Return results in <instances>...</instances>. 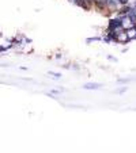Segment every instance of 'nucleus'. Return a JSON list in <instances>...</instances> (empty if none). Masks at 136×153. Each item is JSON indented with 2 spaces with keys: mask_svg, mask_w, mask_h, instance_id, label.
I'll list each match as a JSON object with an SVG mask.
<instances>
[{
  "mask_svg": "<svg viewBox=\"0 0 136 153\" xmlns=\"http://www.w3.org/2000/svg\"><path fill=\"white\" fill-rule=\"evenodd\" d=\"M106 30H109V31H114L116 33V35L119 34V33L124 31V27H122V20H121V16H119V15H114V16H110L109 20H107V27Z\"/></svg>",
  "mask_w": 136,
  "mask_h": 153,
  "instance_id": "f257e3e1",
  "label": "nucleus"
},
{
  "mask_svg": "<svg viewBox=\"0 0 136 153\" xmlns=\"http://www.w3.org/2000/svg\"><path fill=\"white\" fill-rule=\"evenodd\" d=\"M116 43H120V45H128V43L131 42L129 41V38H128V35H127V31H121V33H119V34L116 35V41H114Z\"/></svg>",
  "mask_w": 136,
  "mask_h": 153,
  "instance_id": "f03ea898",
  "label": "nucleus"
},
{
  "mask_svg": "<svg viewBox=\"0 0 136 153\" xmlns=\"http://www.w3.org/2000/svg\"><path fill=\"white\" fill-rule=\"evenodd\" d=\"M83 90H87V91H95V90H101L102 88V84L99 83H86L82 85Z\"/></svg>",
  "mask_w": 136,
  "mask_h": 153,
  "instance_id": "7ed1b4c3",
  "label": "nucleus"
},
{
  "mask_svg": "<svg viewBox=\"0 0 136 153\" xmlns=\"http://www.w3.org/2000/svg\"><path fill=\"white\" fill-rule=\"evenodd\" d=\"M125 31H127V35H128V38H129V41L136 39V26L129 27V29H127Z\"/></svg>",
  "mask_w": 136,
  "mask_h": 153,
  "instance_id": "20e7f679",
  "label": "nucleus"
},
{
  "mask_svg": "<svg viewBox=\"0 0 136 153\" xmlns=\"http://www.w3.org/2000/svg\"><path fill=\"white\" fill-rule=\"evenodd\" d=\"M93 42H102V35H98V37H90L86 38V43H93Z\"/></svg>",
  "mask_w": 136,
  "mask_h": 153,
  "instance_id": "39448f33",
  "label": "nucleus"
},
{
  "mask_svg": "<svg viewBox=\"0 0 136 153\" xmlns=\"http://www.w3.org/2000/svg\"><path fill=\"white\" fill-rule=\"evenodd\" d=\"M48 75H49L50 77L56 79V80H59V79H61V73H57V72H52V71H49V72H48Z\"/></svg>",
  "mask_w": 136,
  "mask_h": 153,
  "instance_id": "423d86ee",
  "label": "nucleus"
},
{
  "mask_svg": "<svg viewBox=\"0 0 136 153\" xmlns=\"http://www.w3.org/2000/svg\"><path fill=\"white\" fill-rule=\"evenodd\" d=\"M128 91V87H121V88H119V90H116V94H119V95H121V94H124V92H127Z\"/></svg>",
  "mask_w": 136,
  "mask_h": 153,
  "instance_id": "0eeeda50",
  "label": "nucleus"
},
{
  "mask_svg": "<svg viewBox=\"0 0 136 153\" xmlns=\"http://www.w3.org/2000/svg\"><path fill=\"white\" fill-rule=\"evenodd\" d=\"M129 81H132V79H119V80H117V83H119V84H128Z\"/></svg>",
  "mask_w": 136,
  "mask_h": 153,
  "instance_id": "6e6552de",
  "label": "nucleus"
},
{
  "mask_svg": "<svg viewBox=\"0 0 136 153\" xmlns=\"http://www.w3.org/2000/svg\"><path fill=\"white\" fill-rule=\"evenodd\" d=\"M107 60L112 61V62H117V61H119L116 57H113V56H107Z\"/></svg>",
  "mask_w": 136,
  "mask_h": 153,
  "instance_id": "1a4fd4ad",
  "label": "nucleus"
},
{
  "mask_svg": "<svg viewBox=\"0 0 136 153\" xmlns=\"http://www.w3.org/2000/svg\"><path fill=\"white\" fill-rule=\"evenodd\" d=\"M120 1V4H121V6H125V4H129L131 3V0H119Z\"/></svg>",
  "mask_w": 136,
  "mask_h": 153,
  "instance_id": "9d476101",
  "label": "nucleus"
},
{
  "mask_svg": "<svg viewBox=\"0 0 136 153\" xmlns=\"http://www.w3.org/2000/svg\"><path fill=\"white\" fill-rule=\"evenodd\" d=\"M71 69H74V71H79V65H78V64H71Z\"/></svg>",
  "mask_w": 136,
  "mask_h": 153,
  "instance_id": "9b49d317",
  "label": "nucleus"
},
{
  "mask_svg": "<svg viewBox=\"0 0 136 153\" xmlns=\"http://www.w3.org/2000/svg\"><path fill=\"white\" fill-rule=\"evenodd\" d=\"M128 52V48H124V49L121 50V53H127Z\"/></svg>",
  "mask_w": 136,
  "mask_h": 153,
  "instance_id": "f8f14e48",
  "label": "nucleus"
}]
</instances>
